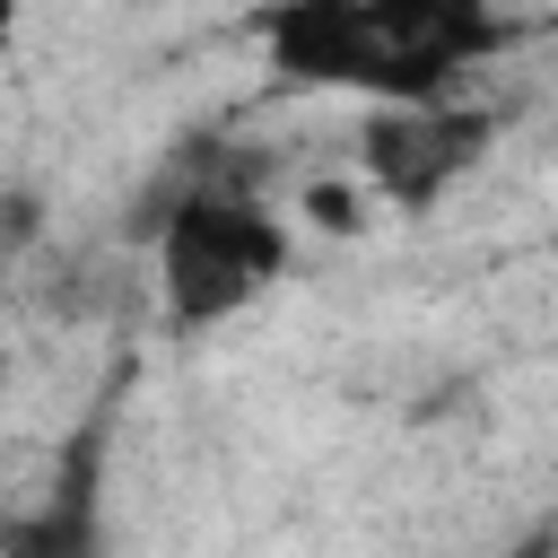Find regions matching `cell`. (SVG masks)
Segmentation results:
<instances>
[{
	"label": "cell",
	"mask_w": 558,
	"mask_h": 558,
	"mask_svg": "<svg viewBox=\"0 0 558 558\" xmlns=\"http://www.w3.org/2000/svg\"><path fill=\"white\" fill-rule=\"evenodd\" d=\"M279 70L314 87H357L384 105H445V87L506 44V26L471 0H296L262 17Z\"/></svg>",
	"instance_id": "obj_1"
},
{
	"label": "cell",
	"mask_w": 558,
	"mask_h": 558,
	"mask_svg": "<svg viewBox=\"0 0 558 558\" xmlns=\"http://www.w3.org/2000/svg\"><path fill=\"white\" fill-rule=\"evenodd\" d=\"M279 270H288V227L244 183L209 174L157 218V288H166L174 331H209V323L244 314Z\"/></svg>",
	"instance_id": "obj_2"
},
{
	"label": "cell",
	"mask_w": 558,
	"mask_h": 558,
	"mask_svg": "<svg viewBox=\"0 0 558 558\" xmlns=\"http://www.w3.org/2000/svg\"><path fill=\"white\" fill-rule=\"evenodd\" d=\"M488 140H497L488 105H384V113H366L357 166L392 209H427L488 157Z\"/></svg>",
	"instance_id": "obj_3"
},
{
	"label": "cell",
	"mask_w": 558,
	"mask_h": 558,
	"mask_svg": "<svg viewBox=\"0 0 558 558\" xmlns=\"http://www.w3.org/2000/svg\"><path fill=\"white\" fill-rule=\"evenodd\" d=\"M96 549H105V418H87L52 488L0 523V558H96Z\"/></svg>",
	"instance_id": "obj_4"
},
{
	"label": "cell",
	"mask_w": 558,
	"mask_h": 558,
	"mask_svg": "<svg viewBox=\"0 0 558 558\" xmlns=\"http://www.w3.org/2000/svg\"><path fill=\"white\" fill-rule=\"evenodd\" d=\"M305 209H314V227H331V235H340V227H366V201H357L349 183H314Z\"/></svg>",
	"instance_id": "obj_5"
},
{
	"label": "cell",
	"mask_w": 558,
	"mask_h": 558,
	"mask_svg": "<svg viewBox=\"0 0 558 558\" xmlns=\"http://www.w3.org/2000/svg\"><path fill=\"white\" fill-rule=\"evenodd\" d=\"M0 44H9V9H0Z\"/></svg>",
	"instance_id": "obj_6"
}]
</instances>
